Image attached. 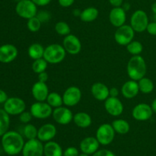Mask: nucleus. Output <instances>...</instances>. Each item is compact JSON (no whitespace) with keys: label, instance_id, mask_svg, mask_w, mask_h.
<instances>
[{"label":"nucleus","instance_id":"obj_1","mask_svg":"<svg viewBox=\"0 0 156 156\" xmlns=\"http://www.w3.org/2000/svg\"><path fill=\"white\" fill-rule=\"evenodd\" d=\"M2 145L9 155H16L22 151L24 145L23 136L16 131H8L2 136Z\"/></svg>","mask_w":156,"mask_h":156},{"label":"nucleus","instance_id":"obj_2","mask_svg":"<svg viewBox=\"0 0 156 156\" xmlns=\"http://www.w3.org/2000/svg\"><path fill=\"white\" fill-rule=\"evenodd\" d=\"M146 64L144 58L140 55L133 56L127 64V74L133 80H140L146 73Z\"/></svg>","mask_w":156,"mask_h":156},{"label":"nucleus","instance_id":"obj_3","mask_svg":"<svg viewBox=\"0 0 156 156\" xmlns=\"http://www.w3.org/2000/svg\"><path fill=\"white\" fill-rule=\"evenodd\" d=\"M66 51L63 46L59 44H52L44 49V58L50 64H59L66 58Z\"/></svg>","mask_w":156,"mask_h":156},{"label":"nucleus","instance_id":"obj_4","mask_svg":"<svg viewBox=\"0 0 156 156\" xmlns=\"http://www.w3.org/2000/svg\"><path fill=\"white\" fill-rule=\"evenodd\" d=\"M15 11L18 16L27 20L35 17L37 14V6L31 0H22L18 2L15 7Z\"/></svg>","mask_w":156,"mask_h":156},{"label":"nucleus","instance_id":"obj_5","mask_svg":"<svg viewBox=\"0 0 156 156\" xmlns=\"http://www.w3.org/2000/svg\"><path fill=\"white\" fill-rule=\"evenodd\" d=\"M134 35L135 31L133 28L128 24H123L117 28L114 33V39L120 45L126 46L131 41H133Z\"/></svg>","mask_w":156,"mask_h":156},{"label":"nucleus","instance_id":"obj_6","mask_svg":"<svg viewBox=\"0 0 156 156\" xmlns=\"http://www.w3.org/2000/svg\"><path fill=\"white\" fill-rule=\"evenodd\" d=\"M114 137H115V131L111 124H102L98 127L96 132V139L101 145H109L114 141Z\"/></svg>","mask_w":156,"mask_h":156},{"label":"nucleus","instance_id":"obj_7","mask_svg":"<svg viewBox=\"0 0 156 156\" xmlns=\"http://www.w3.org/2000/svg\"><path fill=\"white\" fill-rule=\"evenodd\" d=\"M149 18L143 10H136L130 18V26L135 32H143L149 24Z\"/></svg>","mask_w":156,"mask_h":156},{"label":"nucleus","instance_id":"obj_8","mask_svg":"<svg viewBox=\"0 0 156 156\" xmlns=\"http://www.w3.org/2000/svg\"><path fill=\"white\" fill-rule=\"evenodd\" d=\"M26 104L22 99L18 97H10L4 103V110L10 116L20 115L25 111Z\"/></svg>","mask_w":156,"mask_h":156},{"label":"nucleus","instance_id":"obj_9","mask_svg":"<svg viewBox=\"0 0 156 156\" xmlns=\"http://www.w3.org/2000/svg\"><path fill=\"white\" fill-rule=\"evenodd\" d=\"M21 152L23 156H43L44 145L38 139H29L24 143Z\"/></svg>","mask_w":156,"mask_h":156},{"label":"nucleus","instance_id":"obj_10","mask_svg":"<svg viewBox=\"0 0 156 156\" xmlns=\"http://www.w3.org/2000/svg\"><path fill=\"white\" fill-rule=\"evenodd\" d=\"M32 116L37 119H47L53 113V109L47 102H37L31 105L30 110Z\"/></svg>","mask_w":156,"mask_h":156},{"label":"nucleus","instance_id":"obj_11","mask_svg":"<svg viewBox=\"0 0 156 156\" xmlns=\"http://www.w3.org/2000/svg\"><path fill=\"white\" fill-rule=\"evenodd\" d=\"M82 98V92L77 87H69L62 95L63 104L66 106H74L77 105Z\"/></svg>","mask_w":156,"mask_h":156},{"label":"nucleus","instance_id":"obj_12","mask_svg":"<svg viewBox=\"0 0 156 156\" xmlns=\"http://www.w3.org/2000/svg\"><path fill=\"white\" fill-rule=\"evenodd\" d=\"M53 119L60 125H67L73 120V112L66 107L60 106L55 108L52 113Z\"/></svg>","mask_w":156,"mask_h":156},{"label":"nucleus","instance_id":"obj_13","mask_svg":"<svg viewBox=\"0 0 156 156\" xmlns=\"http://www.w3.org/2000/svg\"><path fill=\"white\" fill-rule=\"evenodd\" d=\"M63 47L66 51L70 54H78L82 49V44L78 37L74 35H69L65 36L63 39Z\"/></svg>","mask_w":156,"mask_h":156},{"label":"nucleus","instance_id":"obj_14","mask_svg":"<svg viewBox=\"0 0 156 156\" xmlns=\"http://www.w3.org/2000/svg\"><path fill=\"white\" fill-rule=\"evenodd\" d=\"M153 114L152 109L149 104L140 103L136 106L132 112L133 117L138 121H146Z\"/></svg>","mask_w":156,"mask_h":156},{"label":"nucleus","instance_id":"obj_15","mask_svg":"<svg viewBox=\"0 0 156 156\" xmlns=\"http://www.w3.org/2000/svg\"><path fill=\"white\" fill-rule=\"evenodd\" d=\"M18 49L15 45L5 44L0 46V62L8 64L13 61L18 56Z\"/></svg>","mask_w":156,"mask_h":156},{"label":"nucleus","instance_id":"obj_16","mask_svg":"<svg viewBox=\"0 0 156 156\" xmlns=\"http://www.w3.org/2000/svg\"><path fill=\"white\" fill-rule=\"evenodd\" d=\"M105 108L112 116H119L123 112V105L117 97H109L105 100Z\"/></svg>","mask_w":156,"mask_h":156},{"label":"nucleus","instance_id":"obj_17","mask_svg":"<svg viewBox=\"0 0 156 156\" xmlns=\"http://www.w3.org/2000/svg\"><path fill=\"white\" fill-rule=\"evenodd\" d=\"M110 22L114 27L119 28L125 24L126 20V11L122 7H114L109 14Z\"/></svg>","mask_w":156,"mask_h":156},{"label":"nucleus","instance_id":"obj_18","mask_svg":"<svg viewBox=\"0 0 156 156\" xmlns=\"http://www.w3.org/2000/svg\"><path fill=\"white\" fill-rule=\"evenodd\" d=\"M57 130L56 126L52 123H47L41 126L38 129L37 139L41 142L51 141L56 136Z\"/></svg>","mask_w":156,"mask_h":156},{"label":"nucleus","instance_id":"obj_19","mask_svg":"<svg viewBox=\"0 0 156 156\" xmlns=\"http://www.w3.org/2000/svg\"><path fill=\"white\" fill-rule=\"evenodd\" d=\"M99 142L96 137H86L82 139L80 142V149L82 153L87 154H93L98 150Z\"/></svg>","mask_w":156,"mask_h":156},{"label":"nucleus","instance_id":"obj_20","mask_svg":"<svg viewBox=\"0 0 156 156\" xmlns=\"http://www.w3.org/2000/svg\"><path fill=\"white\" fill-rule=\"evenodd\" d=\"M32 95L37 102H44L49 95V89L46 83L36 82L31 89Z\"/></svg>","mask_w":156,"mask_h":156},{"label":"nucleus","instance_id":"obj_21","mask_svg":"<svg viewBox=\"0 0 156 156\" xmlns=\"http://www.w3.org/2000/svg\"><path fill=\"white\" fill-rule=\"evenodd\" d=\"M110 89L105 84L101 82L94 83L91 88L92 96L99 101L106 100L110 96Z\"/></svg>","mask_w":156,"mask_h":156},{"label":"nucleus","instance_id":"obj_22","mask_svg":"<svg viewBox=\"0 0 156 156\" xmlns=\"http://www.w3.org/2000/svg\"><path fill=\"white\" fill-rule=\"evenodd\" d=\"M140 92L138 83L136 80H128L123 84L121 88V93L126 99H133L138 95Z\"/></svg>","mask_w":156,"mask_h":156},{"label":"nucleus","instance_id":"obj_23","mask_svg":"<svg viewBox=\"0 0 156 156\" xmlns=\"http://www.w3.org/2000/svg\"><path fill=\"white\" fill-rule=\"evenodd\" d=\"M44 154L45 156H63V151L57 142L49 141L44 145Z\"/></svg>","mask_w":156,"mask_h":156},{"label":"nucleus","instance_id":"obj_24","mask_svg":"<svg viewBox=\"0 0 156 156\" xmlns=\"http://www.w3.org/2000/svg\"><path fill=\"white\" fill-rule=\"evenodd\" d=\"M73 122L78 127L85 128H88L91 124V118L89 114L85 112L77 113L73 116Z\"/></svg>","mask_w":156,"mask_h":156},{"label":"nucleus","instance_id":"obj_25","mask_svg":"<svg viewBox=\"0 0 156 156\" xmlns=\"http://www.w3.org/2000/svg\"><path fill=\"white\" fill-rule=\"evenodd\" d=\"M98 14V10L96 8L88 7L82 11L79 17L84 22H91L97 19Z\"/></svg>","mask_w":156,"mask_h":156},{"label":"nucleus","instance_id":"obj_26","mask_svg":"<svg viewBox=\"0 0 156 156\" xmlns=\"http://www.w3.org/2000/svg\"><path fill=\"white\" fill-rule=\"evenodd\" d=\"M111 125H112L115 132L120 135L126 134L129 132V129H130V125H129V122L125 119H115Z\"/></svg>","mask_w":156,"mask_h":156},{"label":"nucleus","instance_id":"obj_27","mask_svg":"<svg viewBox=\"0 0 156 156\" xmlns=\"http://www.w3.org/2000/svg\"><path fill=\"white\" fill-rule=\"evenodd\" d=\"M44 49L45 48H44V47L39 43H34L31 45L29 46L27 54L30 58L34 60H37L44 58Z\"/></svg>","mask_w":156,"mask_h":156},{"label":"nucleus","instance_id":"obj_28","mask_svg":"<svg viewBox=\"0 0 156 156\" xmlns=\"http://www.w3.org/2000/svg\"><path fill=\"white\" fill-rule=\"evenodd\" d=\"M10 125L9 115L5 111L4 109H0V137L9 131Z\"/></svg>","mask_w":156,"mask_h":156},{"label":"nucleus","instance_id":"obj_29","mask_svg":"<svg viewBox=\"0 0 156 156\" xmlns=\"http://www.w3.org/2000/svg\"><path fill=\"white\" fill-rule=\"evenodd\" d=\"M138 84L140 91L143 93L148 94V93H150L153 91L154 84L152 80H150L149 78L144 76L139 80Z\"/></svg>","mask_w":156,"mask_h":156},{"label":"nucleus","instance_id":"obj_30","mask_svg":"<svg viewBox=\"0 0 156 156\" xmlns=\"http://www.w3.org/2000/svg\"><path fill=\"white\" fill-rule=\"evenodd\" d=\"M47 102L53 108H58V107L62 106L63 104V100H62V96L56 92L49 93L48 96L47 98Z\"/></svg>","mask_w":156,"mask_h":156},{"label":"nucleus","instance_id":"obj_31","mask_svg":"<svg viewBox=\"0 0 156 156\" xmlns=\"http://www.w3.org/2000/svg\"><path fill=\"white\" fill-rule=\"evenodd\" d=\"M126 50L133 56L140 55V54H141V52L143 51V46L140 41H133L126 45Z\"/></svg>","mask_w":156,"mask_h":156},{"label":"nucleus","instance_id":"obj_32","mask_svg":"<svg viewBox=\"0 0 156 156\" xmlns=\"http://www.w3.org/2000/svg\"><path fill=\"white\" fill-rule=\"evenodd\" d=\"M47 64L48 63L44 58L34 60L32 64V70L35 73L39 74L40 73L46 71V69L47 68Z\"/></svg>","mask_w":156,"mask_h":156},{"label":"nucleus","instance_id":"obj_33","mask_svg":"<svg viewBox=\"0 0 156 156\" xmlns=\"http://www.w3.org/2000/svg\"><path fill=\"white\" fill-rule=\"evenodd\" d=\"M37 132L38 129L33 125V124H26L25 126L24 127L23 129V133L26 139H34L37 138Z\"/></svg>","mask_w":156,"mask_h":156},{"label":"nucleus","instance_id":"obj_34","mask_svg":"<svg viewBox=\"0 0 156 156\" xmlns=\"http://www.w3.org/2000/svg\"><path fill=\"white\" fill-rule=\"evenodd\" d=\"M55 31L56 33L61 36H66V35H70V29L69 25L65 21H58L55 24Z\"/></svg>","mask_w":156,"mask_h":156},{"label":"nucleus","instance_id":"obj_35","mask_svg":"<svg viewBox=\"0 0 156 156\" xmlns=\"http://www.w3.org/2000/svg\"><path fill=\"white\" fill-rule=\"evenodd\" d=\"M42 22L39 20L37 16L33 17L27 20V27L28 30L31 32H37L41 29Z\"/></svg>","mask_w":156,"mask_h":156},{"label":"nucleus","instance_id":"obj_36","mask_svg":"<svg viewBox=\"0 0 156 156\" xmlns=\"http://www.w3.org/2000/svg\"><path fill=\"white\" fill-rule=\"evenodd\" d=\"M36 16L39 18V20L42 23L47 22V21H50V19L51 18V15H50V13L46 10H42L41 11V12H37Z\"/></svg>","mask_w":156,"mask_h":156},{"label":"nucleus","instance_id":"obj_37","mask_svg":"<svg viewBox=\"0 0 156 156\" xmlns=\"http://www.w3.org/2000/svg\"><path fill=\"white\" fill-rule=\"evenodd\" d=\"M32 115L30 113V112H23L22 113L19 115V119L22 123L24 124H28L30 122V121L32 119Z\"/></svg>","mask_w":156,"mask_h":156},{"label":"nucleus","instance_id":"obj_38","mask_svg":"<svg viewBox=\"0 0 156 156\" xmlns=\"http://www.w3.org/2000/svg\"><path fill=\"white\" fill-rule=\"evenodd\" d=\"M79 150L76 147H68L65 151H63V156H79Z\"/></svg>","mask_w":156,"mask_h":156},{"label":"nucleus","instance_id":"obj_39","mask_svg":"<svg viewBox=\"0 0 156 156\" xmlns=\"http://www.w3.org/2000/svg\"><path fill=\"white\" fill-rule=\"evenodd\" d=\"M92 156H116L113 151H110L108 149H101L98 150L94 154H92Z\"/></svg>","mask_w":156,"mask_h":156},{"label":"nucleus","instance_id":"obj_40","mask_svg":"<svg viewBox=\"0 0 156 156\" xmlns=\"http://www.w3.org/2000/svg\"><path fill=\"white\" fill-rule=\"evenodd\" d=\"M146 31L150 35H156V22H155V21L149 22L147 26V28H146Z\"/></svg>","mask_w":156,"mask_h":156},{"label":"nucleus","instance_id":"obj_41","mask_svg":"<svg viewBox=\"0 0 156 156\" xmlns=\"http://www.w3.org/2000/svg\"><path fill=\"white\" fill-rule=\"evenodd\" d=\"M75 0H58L59 6L63 8L70 7L74 3Z\"/></svg>","mask_w":156,"mask_h":156},{"label":"nucleus","instance_id":"obj_42","mask_svg":"<svg viewBox=\"0 0 156 156\" xmlns=\"http://www.w3.org/2000/svg\"><path fill=\"white\" fill-rule=\"evenodd\" d=\"M48 73H47L46 71L42 72V73H40L38 74V81L40 82H43V83H47V81L48 80Z\"/></svg>","mask_w":156,"mask_h":156},{"label":"nucleus","instance_id":"obj_43","mask_svg":"<svg viewBox=\"0 0 156 156\" xmlns=\"http://www.w3.org/2000/svg\"><path fill=\"white\" fill-rule=\"evenodd\" d=\"M37 6H46L49 5L51 0H31Z\"/></svg>","mask_w":156,"mask_h":156},{"label":"nucleus","instance_id":"obj_44","mask_svg":"<svg viewBox=\"0 0 156 156\" xmlns=\"http://www.w3.org/2000/svg\"><path fill=\"white\" fill-rule=\"evenodd\" d=\"M8 99H9V97H8L7 93H6L4 90L0 89V104L5 103Z\"/></svg>","mask_w":156,"mask_h":156},{"label":"nucleus","instance_id":"obj_45","mask_svg":"<svg viewBox=\"0 0 156 156\" xmlns=\"http://www.w3.org/2000/svg\"><path fill=\"white\" fill-rule=\"evenodd\" d=\"M110 4L113 6V7H121L123 5V0H108Z\"/></svg>","mask_w":156,"mask_h":156},{"label":"nucleus","instance_id":"obj_46","mask_svg":"<svg viewBox=\"0 0 156 156\" xmlns=\"http://www.w3.org/2000/svg\"><path fill=\"white\" fill-rule=\"evenodd\" d=\"M109 94L111 97H117L119 95V90L116 87H112L110 89Z\"/></svg>","mask_w":156,"mask_h":156},{"label":"nucleus","instance_id":"obj_47","mask_svg":"<svg viewBox=\"0 0 156 156\" xmlns=\"http://www.w3.org/2000/svg\"><path fill=\"white\" fill-rule=\"evenodd\" d=\"M151 107H152V111H153L154 113H156V98L154 99L153 101H152Z\"/></svg>","mask_w":156,"mask_h":156},{"label":"nucleus","instance_id":"obj_48","mask_svg":"<svg viewBox=\"0 0 156 156\" xmlns=\"http://www.w3.org/2000/svg\"><path fill=\"white\" fill-rule=\"evenodd\" d=\"M151 9H152V12H153V14H155L156 15V2L152 5V7H151Z\"/></svg>","mask_w":156,"mask_h":156},{"label":"nucleus","instance_id":"obj_49","mask_svg":"<svg viewBox=\"0 0 156 156\" xmlns=\"http://www.w3.org/2000/svg\"><path fill=\"white\" fill-rule=\"evenodd\" d=\"M121 7H122V6H121ZM122 8H123V9H124L125 11H126V10H129V8H130V6H129V3H126V4H124V6H123Z\"/></svg>","mask_w":156,"mask_h":156},{"label":"nucleus","instance_id":"obj_50","mask_svg":"<svg viewBox=\"0 0 156 156\" xmlns=\"http://www.w3.org/2000/svg\"><path fill=\"white\" fill-rule=\"evenodd\" d=\"M79 156H89V154H85V153H82V154H79Z\"/></svg>","mask_w":156,"mask_h":156},{"label":"nucleus","instance_id":"obj_51","mask_svg":"<svg viewBox=\"0 0 156 156\" xmlns=\"http://www.w3.org/2000/svg\"><path fill=\"white\" fill-rule=\"evenodd\" d=\"M153 19H154V21L156 22V15L155 14H154V15H153Z\"/></svg>","mask_w":156,"mask_h":156},{"label":"nucleus","instance_id":"obj_52","mask_svg":"<svg viewBox=\"0 0 156 156\" xmlns=\"http://www.w3.org/2000/svg\"><path fill=\"white\" fill-rule=\"evenodd\" d=\"M15 1H16L17 2H21V1H22V0H15Z\"/></svg>","mask_w":156,"mask_h":156}]
</instances>
